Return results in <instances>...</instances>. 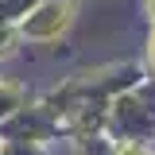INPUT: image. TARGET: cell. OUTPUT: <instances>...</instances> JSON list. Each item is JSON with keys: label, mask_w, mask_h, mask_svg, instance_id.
Returning a JSON list of instances; mask_svg holds the SVG:
<instances>
[{"label": "cell", "mask_w": 155, "mask_h": 155, "mask_svg": "<svg viewBox=\"0 0 155 155\" xmlns=\"http://www.w3.org/2000/svg\"><path fill=\"white\" fill-rule=\"evenodd\" d=\"M66 12H70L66 4H47V8H39L43 19H27L23 31H27V35H54V31L66 27Z\"/></svg>", "instance_id": "cell-1"}]
</instances>
